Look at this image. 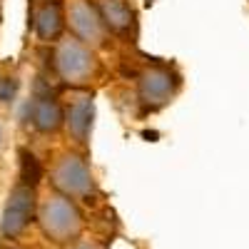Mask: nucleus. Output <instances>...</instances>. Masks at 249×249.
Instances as JSON below:
<instances>
[{"instance_id":"nucleus-12","label":"nucleus","mask_w":249,"mask_h":249,"mask_svg":"<svg viewBox=\"0 0 249 249\" xmlns=\"http://www.w3.org/2000/svg\"><path fill=\"white\" fill-rule=\"evenodd\" d=\"M18 92V80L15 77H0V102H13Z\"/></svg>"},{"instance_id":"nucleus-8","label":"nucleus","mask_w":249,"mask_h":249,"mask_svg":"<svg viewBox=\"0 0 249 249\" xmlns=\"http://www.w3.org/2000/svg\"><path fill=\"white\" fill-rule=\"evenodd\" d=\"M30 28L40 43L57 40L62 35V28H65V13H62L60 0H43L30 15Z\"/></svg>"},{"instance_id":"nucleus-16","label":"nucleus","mask_w":249,"mask_h":249,"mask_svg":"<svg viewBox=\"0 0 249 249\" xmlns=\"http://www.w3.org/2000/svg\"><path fill=\"white\" fill-rule=\"evenodd\" d=\"M0 8H3V0H0Z\"/></svg>"},{"instance_id":"nucleus-2","label":"nucleus","mask_w":249,"mask_h":249,"mask_svg":"<svg viewBox=\"0 0 249 249\" xmlns=\"http://www.w3.org/2000/svg\"><path fill=\"white\" fill-rule=\"evenodd\" d=\"M53 65L62 82H68V85H88L90 77L95 75V55L77 37H65L55 48Z\"/></svg>"},{"instance_id":"nucleus-11","label":"nucleus","mask_w":249,"mask_h":249,"mask_svg":"<svg viewBox=\"0 0 249 249\" xmlns=\"http://www.w3.org/2000/svg\"><path fill=\"white\" fill-rule=\"evenodd\" d=\"M43 179V167L33 152L20 150V182L28 187H37V182Z\"/></svg>"},{"instance_id":"nucleus-1","label":"nucleus","mask_w":249,"mask_h":249,"mask_svg":"<svg viewBox=\"0 0 249 249\" xmlns=\"http://www.w3.org/2000/svg\"><path fill=\"white\" fill-rule=\"evenodd\" d=\"M37 222L53 242H70L82 230V217L77 207L65 195H53L40 204Z\"/></svg>"},{"instance_id":"nucleus-4","label":"nucleus","mask_w":249,"mask_h":249,"mask_svg":"<svg viewBox=\"0 0 249 249\" xmlns=\"http://www.w3.org/2000/svg\"><path fill=\"white\" fill-rule=\"evenodd\" d=\"M179 90V77L167 65H152L140 75V102L144 110L157 112Z\"/></svg>"},{"instance_id":"nucleus-6","label":"nucleus","mask_w":249,"mask_h":249,"mask_svg":"<svg viewBox=\"0 0 249 249\" xmlns=\"http://www.w3.org/2000/svg\"><path fill=\"white\" fill-rule=\"evenodd\" d=\"M70 28H72L75 37L80 43H85L88 48L102 45L105 43V35H107V28L90 0H75L70 5Z\"/></svg>"},{"instance_id":"nucleus-10","label":"nucleus","mask_w":249,"mask_h":249,"mask_svg":"<svg viewBox=\"0 0 249 249\" xmlns=\"http://www.w3.org/2000/svg\"><path fill=\"white\" fill-rule=\"evenodd\" d=\"M92 120H95V105H92V97H77L72 105L68 107V115H65V122L70 127V135L85 144L88 137H90V130H92Z\"/></svg>"},{"instance_id":"nucleus-5","label":"nucleus","mask_w":249,"mask_h":249,"mask_svg":"<svg viewBox=\"0 0 249 249\" xmlns=\"http://www.w3.org/2000/svg\"><path fill=\"white\" fill-rule=\"evenodd\" d=\"M53 184L65 197H90L92 195V172L88 162L77 155H65L53 167Z\"/></svg>"},{"instance_id":"nucleus-15","label":"nucleus","mask_w":249,"mask_h":249,"mask_svg":"<svg viewBox=\"0 0 249 249\" xmlns=\"http://www.w3.org/2000/svg\"><path fill=\"white\" fill-rule=\"evenodd\" d=\"M5 249H18V247H5Z\"/></svg>"},{"instance_id":"nucleus-7","label":"nucleus","mask_w":249,"mask_h":249,"mask_svg":"<svg viewBox=\"0 0 249 249\" xmlns=\"http://www.w3.org/2000/svg\"><path fill=\"white\" fill-rule=\"evenodd\" d=\"M28 115H30V124L43 135L57 132L62 122H65V112H62L57 97L50 92H37L28 105Z\"/></svg>"},{"instance_id":"nucleus-14","label":"nucleus","mask_w":249,"mask_h":249,"mask_svg":"<svg viewBox=\"0 0 249 249\" xmlns=\"http://www.w3.org/2000/svg\"><path fill=\"white\" fill-rule=\"evenodd\" d=\"M0 144H3V124H0Z\"/></svg>"},{"instance_id":"nucleus-13","label":"nucleus","mask_w":249,"mask_h":249,"mask_svg":"<svg viewBox=\"0 0 249 249\" xmlns=\"http://www.w3.org/2000/svg\"><path fill=\"white\" fill-rule=\"evenodd\" d=\"M72 249H95V247H90V244H80V247H72Z\"/></svg>"},{"instance_id":"nucleus-3","label":"nucleus","mask_w":249,"mask_h":249,"mask_svg":"<svg viewBox=\"0 0 249 249\" xmlns=\"http://www.w3.org/2000/svg\"><path fill=\"white\" fill-rule=\"evenodd\" d=\"M37 214V197L35 187H28L23 182H18L5 202L3 217H0V234L5 239H15L18 234H23L28 230V224Z\"/></svg>"},{"instance_id":"nucleus-9","label":"nucleus","mask_w":249,"mask_h":249,"mask_svg":"<svg viewBox=\"0 0 249 249\" xmlns=\"http://www.w3.org/2000/svg\"><path fill=\"white\" fill-rule=\"evenodd\" d=\"M97 13L102 18L107 30L117 35H130L135 33V10L130 8L127 0H97Z\"/></svg>"}]
</instances>
